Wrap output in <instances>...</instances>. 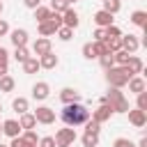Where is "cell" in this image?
<instances>
[{"label":"cell","instance_id":"obj_41","mask_svg":"<svg viewBox=\"0 0 147 147\" xmlns=\"http://www.w3.org/2000/svg\"><path fill=\"white\" fill-rule=\"evenodd\" d=\"M9 147H30L21 136H16V138H11V142H9Z\"/></svg>","mask_w":147,"mask_h":147},{"label":"cell","instance_id":"obj_43","mask_svg":"<svg viewBox=\"0 0 147 147\" xmlns=\"http://www.w3.org/2000/svg\"><path fill=\"white\" fill-rule=\"evenodd\" d=\"M48 21H53V23H55V28H60V25H62V14L51 11V18H48Z\"/></svg>","mask_w":147,"mask_h":147},{"label":"cell","instance_id":"obj_10","mask_svg":"<svg viewBox=\"0 0 147 147\" xmlns=\"http://www.w3.org/2000/svg\"><path fill=\"white\" fill-rule=\"evenodd\" d=\"M2 133L9 136V138L21 136V124H18V119H5V122H2Z\"/></svg>","mask_w":147,"mask_h":147},{"label":"cell","instance_id":"obj_4","mask_svg":"<svg viewBox=\"0 0 147 147\" xmlns=\"http://www.w3.org/2000/svg\"><path fill=\"white\" fill-rule=\"evenodd\" d=\"M74 142H76V129L67 126L55 133V147H71Z\"/></svg>","mask_w":147,"mask_h":147},{"label":"cell","instance_id":"obj_31","mask_svg":"<svg viewBox=\"0 0 147 147\" xmlns=\"http://www.w3.org/2000/svg\"><path fill=\"white\" fill-rule=\"evenodd\" d=\"M103 32H106V39H117V37H122V30L113 23V25H108V28H103Z\"/></svg>","mask_w":147,"mask_h":147},{"label":"cell","instance_id":"obj_37","mask_svg":"<svg viewBox=\"0 0 147 147\" xmlns=\"http://www.w3.org/2000/svg\"><path fill=\"white\" fill-rule=\"evenodd\" d=\"M21 138H23L28 145H37V142H39V140H37V133H34L32 129H25V133H23Z\"/></svg>","mask_w":147,"mask_h":147},{"label":"cell","instance_id":"obj_45","mask_svg":"<svg viewBox=\"0 0 147 147\" xmlns=\"http://www.w3.org/2000/svg\"><path fill=\"white\" fill-rule=\"evenodd\" d=\"M7 32H9V23H7V21H2V18H0V37H5V34H7Z\"/></svg>","mask_w":147,"mask_h":147},{"label":"cell","instance_id":"obj_32","mask_svg":"<svg viewBox=\"0 0 147 147\" xmlns=\"http://www.w3.org/2000/svg\"><path fill=\"white\" fill-rule=\"evenodd\" d=\"M55 32H57V37H60L62 41H69V39L74 37V30H71V28H67V25H60Z\"/></svg>","mask_w":147,"mask_h":147},{"label":"cell","instance_id":"obj_33","mask_svg":"<svg viewBox=\"0 0 147 147\" xmlns=\"http://www.w3.org/2000/svg\"><path fill=\"white\" fill-rule=\"evenodd\" d=\"M83 126H85V131H87V133H99V131H101V124H99L96 119H92V117H90Z\"/></svg>","mask_w":147,"mask_h":147},{"label":"cell","instance_id":"obj_13","mask_svg":"<svg viewBox=\"0 0 147 147\" xmlns=\"http://www.w3.org/2000/svg\"><path fill=\"white\" fill-rule=\"evenodd\" d=\"M32 51H34L37 57H39V55H46V53L51 51V39H48V37H39V39L32 44Z\"/></svg>","mask_w":147,"mask_h":147},{"label":"cell","instance_id":"obj_14","mask_svg":"<svg viewBox=\"0 0 147 147\" xmlns=\"http://www.w3.org/2000/svg\"><path fill=\"white\" fill-rule=\"evenodd\" d=\"M57 62H60V60H57V55H55L53 51H48L46 55H39V67H41V69H55Z\"/></svg>","mask_w":147,"mask_h":147},{"label":"cell","instance_id":"obj_39","mask_svg":"<svg viewBox=\"0 0 147 147\" xmlns=\"http://www.w3.org/2000/svg\"><path fill=\"white\" fill-rule=\"evenodd\" d=\"M138 108L147 113V92H138Z\"/></svg>","mask_w":147,"mask_h":147},{"label":"cell","instance_id":"obj_25","mask_svg":"<svg viewBox=\"0 0 147 147\" xmlns=\"http://www.w3.org/2000/svg\"><path fill=\"white\" fill-rule=\"evenodd\" d=\"M14 78L9 76V74H5V76H0V92H11L14 90Z\"/></svg>","mask_w":147,"mask_h":147},{"label":"cell","instance_id":"obj_42","mask_svg":"<svg viewBox=\"0 0 147 147\" xmlns=\"http://www.w3.org/2000/svg\"><path fill=\"white\" fill-rule=\"evenodd\" d=\"M92 37H94V41H106V32H103V28H96Z\"/></svg>","mask_w":147,"mask_h":147},{"label":"cell","instance_id":"obj_51","mask_svg":"<svg viewBox=\"0 0 147 147\" xmlns=\"http://www.w3.org/2000/svg\"><path fill=\"white\" fill-rule=\"evenodd\" d=\"M0 147H9V145H2V142H0Z\"/></svg>","mask_w":147,"mask_h":147},{"label":"cell","instance_id":"obj_7","mask_svg":"<svg viewBox=\"0 0 147 147\" xmlns=\"http://www.w3.org/2000/svg\"><path fill=\"white\" fill-rule=\"evenodd\" d=\"M126 113H129V122H131L136 129H142V126L147 124V113H145V110H140V108L131 110V108H129Z\"/></svg>","mask_w":147,"mask_h":147},{"label":"cell","instance_id":"obj_49","mask_svg":"<svg viewBox=\"0 0 147 147\" xmlns=\"http://www.w3.org/2000/svg\"><path fill=\"white\" fill-rule=\"evenodd\" d=\"M67 2H69V5H71V2H78V0H67Z\"/></svg>","mask_w":147,"mask_h":147},{"label":"cell","instance_id":"obj_44","mask_svg":"<svg viewBox=\"0 0 147 147\" xmlns=\"http://www.w3.org/2000/svg\"><path fill=\"white\" fill-rule=\"evenodd\" d=\"M7 62H9V53H7V48L0 46V64H7Z\"/></svg>","mask_w":147,"mask_h":147},{"label":"cell","instance_id":"obj_29","mask_svg":"<svg viewBox=\"0 0 147 147\" xmlns=\"http://www.w3.org/2000/svg\"><path fill=\"white\" fill-rule=\"evenodd\" d=\"M126 60H129V53H126V51H115V53H113V62H115L117 67H124Z\"/></svg>","mask_w":147,"mask_h":147},{"label":"cell","instance_id":"obj_15","mask_svg":"<svg viewBox=\"0 0 147 147\" xmlns=\"http://www.w3.org/2000/svg\"><path fill=\"white\" fill-rule=\"evenodd\" d=\"M124 67L136 76V74H142V67H145V64H142V60H140L138 55H129V60H126V64H124Z\"/></svg>","mask_w":147,"mask_h":147},{"label":"cell","instance_id":"obj_22","mask_svg":"<svg viewBox=\"0 0 147 147\" xmlns=\"http://www.w3.org/2000/svg\"><path fill=\"white\" fill-rule=\"evenodd\" d=\"M37 30H39V34H41V37H51V34H55V30H57V28H55V23H53V21H44V23H39V25H37Z\"/></svg>","mask_w":147,"mask_h":147},{"label":"cell","instance_id":"obj_24","mask_svg":"<svg viewBox=\"0 0 147 147\" xmlns=\"http://www.w3.org/2000/svg\"><path fill=\"white\" fill-rule=\"evenodd\" d=\"M28 106H30V103H28V99H25V96H18V99H14V101H11V108H14L18 115H21V113H28Z\"/></svg>","mask_w":147,"mask_h":147},{"label":"cell","instance_id":"obj_40","mask_svg":"<svg viewBox=\"0 0 147 147\" xmlns=\"http://www.w3.org/2000/svg\"><path fill=\"white\" fill-rule=\"evenodd\" d=\"M39 147H55V138L53 136H44L39 140Z\"/></svg>","mask_w":147,"mask_h":147},{"label":"cell","instance_id":"obj_2","mask_svg":"<svg viewBox=\"0 0 147 147\" xmlns=\"http://www.w3.org/2000/svg\"><path fill=\"white\" fill-rule=\"evenodd\" d=\"M131 76H133V74H131L126 67H117V64H115V67L106 69V80H108L110 87H124Z\"/></svg>","mask_w":147,"mask_h":147},{"label":"cell","instance_id":"obj_19","mask_svg":"<svg viewBox=\"0 0 147 147\" xmlns=\"http://www.w3.org/2000/svg\"><path fill=\"white\" fill-rule=\"evenodd\" d=\"M131 23H133V25H138V28H142V30H147V11L136 9V11L131 14Z\"/></svg>","mask_w":147,"mask_h":147},{"label":"cell","instance_id":"obj_53","mask_svg":"<svg viewBox=\"0 0 147 147\" xmlns=\"http://www.w3.org/2000/svg\"><path fill=\"white\" fill-rule=\"evenodd\" d=\"M0 133H2V124H0Z\"/></svg>","mask_w":147,"mask_h":147},{"label":"cell","instance_id":"obj_26","mask_svg":"<svg viewBox=\"0 0 147 147\" xmlns=\"http://www.w3.org/2000/svg\"><path fill=\"white\" fill-rule=\"evenodd\" d=\"M80 140H83L85 147H96V145H99V133H87V131H85V136H83Z\"/></svg>","mask_w":147,"mask_h":147},{"label":"cell","instance_id":"obj_54","mask_svg":"<svg viewBox=\"0 0 147 147\" xmlns=\"http://www.w3.org/2000/svg\"><path fill=\"white\" fill-rule=\"evenodd\" d=\"M0 110H2V106H0Z\"/></svg>","mask_w":147,"mask_h":147},{"label":"cell","instance_id":"obj_48","mask_svg":"<svg viewBox=\"0 0 147 147\" xmlns=\"http://www.w3.org/2000/svg\"><path fill=\"white\" fill-rule=\"evenodd\" d=\"M7 74V64H0V76H5Z\"/></svg>","mask_w":147,"mask_h":147},{"label":"cell","instance_id":"obj_21","mask_svg":"<svg viewBox=\"0 0 147 147\" xmlns=\"http://www.w3.org/2000/svg\"><path fill=\"white\" fill-rule=\"evenodd\" d=\"M18 124H21V129H34V126H37V119H34L32 113H21Z\"/></svg>","mask_w":147,"mask_h":147},{"label":"cell","instance_id":"obj_16","mask_svg":"<svg viewBox=\"0 0 147 147\" xmlns=\"http://www.w3.org/2000/svg\"><path fill=\"white\" fill-rule=\"evenodd\" d=\"M60 99H62V103H74V101H80V92H78V90H74V87H64V90L60 92Z\"/></svg>","mask_w":147,"mask_h":147},{"label":"cell","instance_id":"obj_20","mask_svg":"<svg viewBox=\"0 0 147 147\" xmlns=\"http://www.w3.org/2000/svg\"><path fill=\"white\" fill-rule=\"evenodd\" d=\"M41 67H39V57H34V55H30L25 62H23V71L25 74H37Z\"/></svg>","mask_w":147,"mask_h":147},{"label":"cell","instance_id":"obj_52","mask_svg":"<svg viewBox=\"0 0 147 147\" xmlns=\"http://www.w3.org/2000/svg\"><path fill=\"white\" fill-rule=\"evenodd\" d=\"M30 147H39V145H30Z\"/></svg>","mask_w":147,"mask_h":147},{"label":"cell","instance_id":"obj_5","mask_svg":"<svg viewBox=\"0 0 147 147\" xmlns=\"http://www.w3.org/2000/svg\"><path fill=\"white\" fill-rule=\"evenodd\" d=\"M32 115H34L37 124H53V122H55V110L48 108V106H39Z\"/></svg>","mask_w":147,"mask_h":147},{"label":"cell","instance_id":"obj_35","mask_svg":"<svg viewBox=\"0 0 147 147\" xmlns=\"http://www.w3.org/2000/svg\"><path fill=\"white\" fill-rule=\"evenodd\" d=\"M96 60L101 62V67H103V69H110V67H115V62H113V53H106V55H99Z\"/></svg>","mask_w":147,"mask_h":147},{"label":"cell","instance_id":"obj_8","mask_svg":"<svg viewBox=\"0 0 147 147\" xmlns=\"http://www.w3.org/2000/svg\"><path fill=\"white\" fill-rule=\"evenodd\" d=\"M48 94H51V85H48V83L39 80V83H34V85H32V96H34L37 101L48 99Z\"/></svg>","mask_w":147,"mask_h":147},{"label":"cell","instance_id":"obj_6","mask_svg":"<svg viewBox=\"0 0 147 147\" xmlns=\"http://www.w3.org/2000/svg\"><path fill=\"white\" fill-rule=\"evenodd\" d=\"M119 41H122V51H126L129 55H133V53L140 48V41H138L136 34H122Z\"/></svg>","mask_w":147,"mask_h":147},{"label":"cell","instance_id":"obj_1","mask_svg":"<svg viewBox=\"0 0 147 147\" xmlns=\"http://www.w3.org/2000/svg\"><path fill=\"white\" fill-rule=\"evenodd\" d=\"M60 117H62V122H64L67 126L76 129V126H83L92 115H90V110H87L80 101H74V103H64V108H62Z\"/></svg>","mask_w":147,"mask_h":147},{"label":"cell","instance_id":"obj_12","mask_svg":"<svg viewBox=\"0 0 147 147\" xmlns=\"http://www.w3.org/2000/svg\"><path fill=\"white\" fill-rule=\"evenodd\" d=\"M113 16H115V14H110V11H106V9H99V11L94 14L96 28H108V25H113Z\"/></svg>","mask_w":147,"mask_h":147},{"label":"cell","instance_id":"obj_30","mask_svg":"<svg viewBox=\"0 0 147 147\" xmlns=\"http://www.w3.org/2000/svg\"><path fill=\"white\" fill-rule=\"evenodd\" d=\"M103 9L110 11V14H117V11L122 9V2H119V0H103Z\"/></svg>","mask_w":147,"mask_h":147},{"label":"cell","instance_id":"obj_11","mask_svg":"<svg viewBox=\"0 0 147 147\" xmlns=\"http://www.w3.org/2000/svg\"><path fill=\"white\" fill-rule=\"evenodd\" d=\"M78 23H80V21H78V14H76V11L71 9V7L62 11V25H67V28L76 30V28H78Z\"/></svg>","mask_w":147,"mask_h":147},{"label":"cell","instance_id":"obj_9","mask_svg":"<svg viewBox=\"0 0 147 147\" xmlns=\"http://www.w3.org/2000/svg\"><path fill=\"white\" fill-rule=\"evenodd\" d=\"M110 115H113V108H110L108 103H99V108L92 113V119H96L99 124H103V122L110 119Z\"/></svg>","mask_w":147,"mask_h":147},{"label":"cell","instance_id":"obj_46","mask_svg":"<svg viewBox=\"0 0 147 147\" xmlns=\"http://www.w3.org/2000/svg\"><path fill=\"white\" fill-rule=\"evenodd\" d=\"M23 2H25V7H28V9H37V7L41 5V0H23Z\"/></svg>","mask_w":147,"mask_h":147},{"label":"cell","instance_id":"obj_38","mask_svg":"<svg viewBox=\"0 0 147 147\" xmlns=\"http://www.w3.org/2000/svg\"><path fill=\"white\" fill-rule=\"evenodd\" d=\"M113 147H136V142L129 140V138H115L113 140Z\"/></svg>","mask_w":147,"mask_h":147},{"label":"cell","instance_id":"obj_18","mask_svg":"<svg viewBox=\"0 0 147 147\" xmlns=\"http://www.w3.org/2000/svg\"><path fill=\"white\" fill-rule=\"evenodd\" d=\"M126 85H129V90H131V92H136V94H138V92H145V87H147L145 78H140L138 74H136V76H131Z\"/></svg>","mask_w":147,"mask_h":147},{"label":"cell","instance_id":"obj_3","mask_svg":"<svg viewBox=\"0 0 147 147\" xmlns=\"http://www.w3.org/2000/svg\"><path fill=\"white\" fill-rule=\"evenodd\" d=\"M106 101L113 108V113H126L129 110V101L122 94V87H110V92L106 94Z\"/></svg>","mask_w":147,"mask_h":147},{"label":"cell","instance_id":"obj_27","mask_svg":"<svg viewBox=\"0 0 147 147\" xmlns=\"http://www.w3.org/2000/svg\"><path fill=\"white\" fill-rule=\"evenodd\" d=\"M71 5L67 2V0H51V11H55V14H62L64 9H69Z\"/></svg>","mask_w":147,"mask_h":147},{"label":"cell","instance_id":"obj_28","mask_svg":"<svg viewBox=\"0 0 147 147\" xmlns=\"http://www.w3.org/2000/svg\"><path fill=\"white\" fill-rule=\"evenodd\" d=\"M28 57H30V53H28V48H25V46H16V51H14V60L23 64V62H25Z\"/></svg>","mask_w":147,"mask_h":147},{"label":"cell","instance_id":"obj_23","mask_svg":"<svg viewBox=\"0 0 147 147\" xmlns=\"http://www.w3.org/2000/svg\"><path fill=\"white\" fill-rule=\"evenodd\" d=\"M34 18H37V23H44V21H48L51 18V7H37L34 9Z\"/></svg>","mask_w":147,"mask_h":147},{"label":"cell","instance_id":"obj_34","mask_svg":"<svg viewBox=\"0 0 147 147\" xmlns=\"http://www.w3.org/2000/svg\"><path fill=\"white\" fill-rule=\"evenodd\" d=\"M92 44H94V51H96V57H99V55H106V53H113V51L108 48V44H106V41H92Z\"/></svg>","mask_w":147,"mask_h":147},{"label":"cell","instance_id":"obj_50","mask_svg":"<svg viewBox=\"0 0 147 147\" xmlns=\"http://www.w3.org/2000/svg\"><path fill=\"white\" fill-rule=\"evenodd\" d=\"M0 14H2V0H0Z\"/></svg>","mask_w":147,"mask_h":147},{"label":"cell","instance_id":"obj_17","mask_svg":"<svg viewBox=\"0 0 147 147\" xmlns=\"http://www.w3.org/2000/svg\"><path fill=\"white\" fill-rule=\"evenodd\" d=\"M9 39H11V44L14 46H25L28 44V32L21 28V30H11L9 32Z\"/></svg>","mask_w":147,"mask_h":147},{"label":"cell","instance_id":"obj_47","mask_svg":"<svg viewBox=\"0 0 147 147\" xmlns=\"http://www.w3.org/2000/svg\"><path fill=\"white\" fill-rule=\"evenodd\" d=\"M136 147H147V136H142V138H140V142H138Z\"/></svg>","mask_w":147,"mask_h":147},{"label":"cell","instance_id":"obj_36","mask_svg":"<svg viewBox=\"0 0 147 147\" xmlns=\"http://www.w3.org/2000/svg\"><path fill=\"white\" fill-rule=\"evenodd\" d=\"M83 57H87V60H96L94 44H85V46H83Z\"/></svg>","mask_w":147,"mask_h":147}]
</instances>
